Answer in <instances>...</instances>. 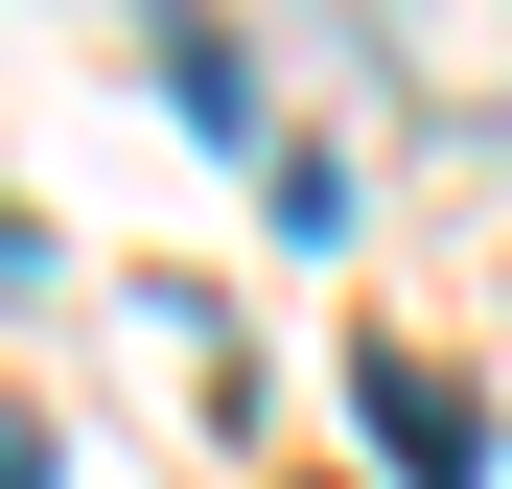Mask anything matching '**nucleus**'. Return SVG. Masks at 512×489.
Listing matches in <instances>:
<instances>
[{"mask_svg":"<svg viewBox=\"0 0 512 489\" xmlns=\"http://www.w3.org/2000/svg\"><path fill=\"white\" fill-rule=\"evenodd\" d=\"M350 396H373V466H396V489H489V420H466V396L419 373V350H373Z\"/></svg>","mask_w":512,"mask_h":489,"instance_id":"obj_1","label":"nucleus"},{"mask_svg":"<svg viewBox=\"0 0 512 489\" xmlns=\"http://www.w3.org/2000/svg\"><path fill=\"white\" fill-rule=\"evenodd\" d=\"M0 489H47V420H0Z\"/></svg>","mask_w":512,"mask_h":489,"instance_id":"obj_2","label":"nucleus"},{"mask_svg":"<svg viewBox=\"0 0 512 489\" xmlns=\"http://www.w3.org/2000/svg\"><path fill=\"white\" fill-rule=\"evenodd\" d=\"M0 280H24V210H0Z\"/></svg>","mask_w":512,"mask_h":489,"instance_id":"obj_3","label":"nucleus"}]
</instances>
